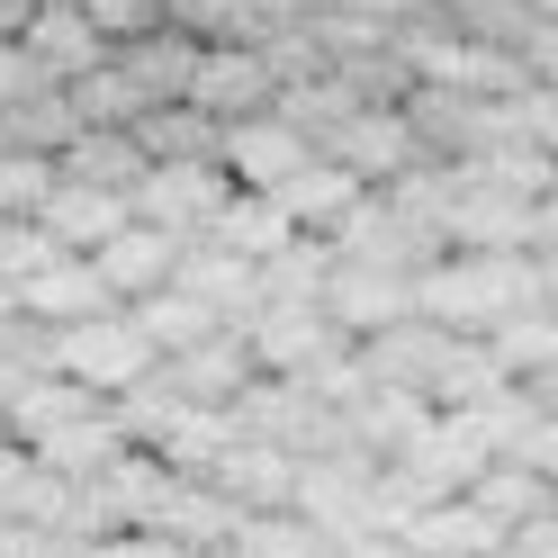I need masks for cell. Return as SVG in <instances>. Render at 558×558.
Segmentation results:
<instances>
[{"instance_id":"cell-7","label":"cell","mask_w":558,"mask_h":558,"mask_svg":"<svg viewBox=\"0 0 558 558\" xmlns=\"http://www.w3.org/2000/svg\"><path fill=\"white\" fill-rule=\"evenodd\" d=\"M397 469H405V477H424L433 496H469V486L496 469V450H486L477 414H433V424L414 433V450H405Z\"/></svg>"},{"instance_id":"cell-29","label":"cell","mask_w":558,"mask_h":558,"mask_svg":"<svg viewBox=\"0 0 558 558\" xmlns=\"http://www.w3.org/2000/svg\"><path fill=\"white\" fill-rule=\"evenodd\" d=\"M54 154H19V145H0V217H37V207L54 198Z\"/></svg>"},{"instance_id":"cell-36","label":"cell","mask_w":558,"mask_h":558,"mask_svg":"<svg viewBox=\"0 0 558 558\" xmlns=\"http://www.w3.org/2000/svg\"><path fill=\"white\" fill-rule=\"evenodd\" d=\"M19 325V289H10V279H0V333H10Z\"/></svg>"},{"instance_id":"cell-12","label":"cell","mask_w":558,"mask_h":558,"mask_svg":"<svg viewBox=\"0 0 558 558\" xmlns=\"http://www.w3.org/2000/svg\"><path fill=\"white\" fill-rule=\"evenodd\" d=\"M171 289H190L198 306H217L234 333L262 316V262L226 253V243H190V253H181V279H171Z\"/></svg>"},{"instance_id":"cell-31","label":"cell","mask_w":558,"mask_h":558,"mask_svg":"<svg viewBox=\"0 0 558 558\" xmlns=\"http://www.w3.org/2000/svg\"><path fill=\"white\" fill-rule=\"evenodd\" d=\"M513 460H522V469H541V477L558 486V405H541V424H532V441H522Z\"/></svg>"},{"instance_id":"cell-14","label":"cell","mask_w":558,"mask_h":558,"mask_svg":"<svg viewBox=\"0 0 558 558\" xmlns=\"http://www.w3.org/2000/svg\"><path fill=\"white\" fill-rule=\"evenodd\" d=\"M505 522L486 513V505H469V496H441V505H424L405 522V549L414 558H505Z\"/></svg>"},{"instance_id":"cell-17","label":"cell","mask_w":558,"mask_h":558,"mask_svg":"<svg viewBox=\"0 0 558 558\" xmlns=\"http://www.w3.org/2000/svg\"><path fill=\"white\" fill-rule=\"evenodd\" d=\"M181 253H190V243H171V234H154V226H126L109 253H99V279H109L118 306H145L154 289L181 279Z\"/></svg>"},{"instance_id":"cell-25","label":"cell","mask_w":558,"mask_h":558,"mask_svg":"<svg viewBox=\"0 0 558 558\" xmlns=\"http://www.w3.org/2000/svg\"><path fill=\"white\" fill-rule=\"evenodd\" d=\"M90 414H99V397L90 388H73V378H37V388H27L19 405H10V441H27V450H37L46 433H63V424H90Z\"/></svg>"},{"instance_id":"cell-8","label":"cell","mask_w":558,"mask_h":558,"mask_svg":"<svg viewBox=\"0 0 558 558\" xmlns=\"http://www.w3.org/2000/svg\"><path fill=\"white\" fill-rule=\"evenodd\" d=\"M316 162V145L289 126V118H243V126H226V171H234V190H262V198H279L298 181V171Z\"/></svg>"},{"instance_id":"cell-26","label":"cell","mask_w":558,"mask_h":558,"mask_svg":"<svg viewBox=\"0 0 558 558\" xmlns=\"http://www.w3.org/2000/svg\"><path fill=\"white\" fill-rule=\"evenodd\" d=\"M469 505H486V513L505 522V532H522V522H541V513L558 505V486H549L541 469H522V460H496V469L469 486Z\"/></svg>"},{"instance_id":"cell-24","label":"cell","mask_w":558,"mask_h":558,"mask_svg":"<svg viewBox=\"0 0 558 558\" xmlns=\"http://www.w3.org/2000/svg\"><path fill=\"white\" fill-rule=\"evenodd\" d=\"M325 289H333V243L325 234H298L262 270V306H325Z\"/></svg>"},{"instance_id":"cell-19","label":"cell","mask_w":558,"mask_h":558,"mask_svg":"<svg viewBox=\"0 0 558 558\" xmlns=\"http://www.w3.org/2000/svg\"><path fill=\"white\" fill-rule=\"evenodd\" d=\"M217 486H226V496H234L243 513H289V505H298V460H289V450H270V441H253V433H243V441L226 450Z\"/></svg>"},{"instance_id":"cell-28","label":"cell","mask_w":558,"mask_h":558,"mask_svg":"<svg viewBox=\"0 0 558 558\" xmlns=\"http://www.w3.org/2000/svg\"><path fill=\"white\" fill-rule=\"evenodd\" d=\"M234 549H243V558H342V549H333L306 513H253Z\"/></svg>"},{"instance_id":"cell-37","label":"cell","mask_w":558,"mask_h":558,"mask_svg":"<svg viewBox=\"0 0 558 558\" xmlns=\"http://www.w3.org/2000/svg\"><path fill=\"white\" fill-rule=\"evenodd\" d=\"M532 397H541V405H558V369H541V378H532Z\"/></svg>"},{"instance_id":"cell-10","label":"cell","mask_w":558,"mask_h":558,"mask_svg":"<svg viewBox=\"0 0 558 558\" xmlns=\"http://www.w3.org/2000/svg\"><path fill=\"white\" fill-rule=\"evenodd\" d=\"M441 243H450V253H532V243H541V207L532 198H505V190H460V198H450Z\"/></svg>"},{"instance_id":"cell-33","label":"cell","mask_w":558,"mask_h":558,"mask_svg":"<svg viewBox=\"0 0 558 558\" xmlns=\"http://www.w3.org/2000/svg\"><path fill=\"white\" fill-rule=\"evenodd\" d=\"M342 558H414L397 532H361V541H342Z\"/></svg>"},{"instance_id":"cell-5","label":"cell","mask_w":558,"mask_h":558,"mask_svg":"<svg viewBox=\"0 0 558 558\" xmlns=\"http://www.w3.org/2000/svg\"><path fill=\"white\" fill-rule=\"evenodd\" d=\"M325 316L352 333V342H378V333L414 325V279H405V270H369V262H333Z\"/></svg>"},{"instance_id":"cell-9","label":"cell","mask_w":558,"mask_h":558,"mask_svg":"<svg viewBox=\"0 0 558 558\" xmlns=\"http://www.w3.org/2000/svg\"><path fill=\"white\" fill-rule=\"evenodd\" d=\"M37 226L54 234V253L99 262V253H109V243L135 226V198H118V190H82V181H54V198L37 207Z\"/></svg>"},{"instance_id":"cell-1","label":"cell","mask_w":558,"mask_h":558,"mask_svg":"<svg viewBox=\"0 0 558 558\" xmlns=\"http://www.w3.org/2000/svg\"><path fill=\"white\" fill-rule=\"evenodd\" d=\"M549 306V279H541V253H441L424 279H414V316L460 333V342H486L496 325Z\"/></svg>"},{"instance_id":"cell-22","label":"cell","mask_w":558,"mask_h":558,"mask_svg":"<svg viewBox=\"0 0 558 558\" xmlns=\"http://www.w3.org/2000/svg\"><path fill=\"white\" fill-rule=\"evenodd\" d=\"M126 316L145 325V342H154L162 361H181V352H198V342H217V333H234V325L217 316V306H198L190 289H154L145 306H126Z\"/></svg>"},{"instance_id":"cell-11","label":"cell","mask_w":558,"mask_h":558,"mask_svg":"<svg viewBox=\"0 0 558 558\" xmlns=\"http://www.w3.org/2000/svg\"><path fill=\"white\" fill-rule=\"evenodd\" d=\"M162 378H171V388H181L190 405H217V414H234L243 397H253L262 361H253V342H243V333H217V342H198V352L162 361Z\"/></svg>"},{"instance_id":"cell-2","label":"cell","mask_w":558,"mask_h":558,"mask_svg":"<svg viewBox=\"0 0 558 558\" xmlns=\"http://www.w3.org/2000/svg\"><path fill=\"white\" fill-rule=\"evenodd\" d=\"M162 369V352L145 342V325L126 316H99V325H73V333H54V378H73V388H90L99 405H118V397H135L145 378Z\"/></svg>"},{"instance_id":"cell-32","label":"cell","mask_w":558,"mask_h":558,"mask_svg":"<svg viewBox=\"0 0 558 558\" xmlns=\"http://www.w3.org/2000/svg\"><path fill=\"white\" fill-rule=\"evenodd\" d=\"M505 558H558V505H549L541 522H522V532L505 541Z\"/></svg>"},{"instance_id":"cell-3","label":"cell","mask_w":558,"mask_h":558,"mask_svg":"<svg viewBox=\"0 0 558 558\" xmlns=\"http://www.w3.org/2000/svg\"><path fill=\"white\" fill-rule=\"evenodd\" d=\"M234 207V171L226 162H154L145 190H135V226H154L171 243H207V226H217Z\"/></svg>"},{"instance_id":"cell-27","label":"cell","mask_w":558,"mask_h":558,"mask_svg":"<svg viewBox=\"0 0 558 558\" xmlns=\"http://www.w3.org/2000/svg\"><path fill=\"white\" fill-rule=\"evenodd\" d=\"M486 342H496V361H505V378H513V388H532L541 369H558V306H532V316L496 325Z\"/></svg>"},{"instance_id":"cell-13","label":"cell","mask_w":558,"mask_h":558,"mask_svg":"<svg viewBox=\"0 0 558 558\" xmlns=\"http://www.w3.org/2000/svg\"><path fill=\"white\" fill-rule=\"evenodd\" d=\"M243 522H253V513H243L217 477H181L154 532H162V541H181L190 558H207V549H234V541H243Z\"/></svg>"},{"instance_id":"cell-16","label":"cell","mask_w":558,"mask_h":558,"mask_svg":"<svg viewBox=\"0 0 558 558\" xmlns=\"http://www.w3.org/2000/svg\"><path fill=\"white\" fill-rule=\"evenodd\" d=\"M19 46H27V63H37V73H46L54 90H73L82 73H99V63H109V37H99V27H90L82 10H37Z\"/></svg>"},{"instance_id":"cell-30","label":"cell","mask_w":558,"mask_h":558,"mask_svg":"<svg viewBox=\"0 0 558 558\" xmlns=\"http://www.w3.org/2000/svg\"><path fill=\"white\" fill-rule=\"evenodd\" d=\"M27 486H37V450H27V441H0V513H19Z\"/></svg>"},{"instance_id":"cell-34","label":"cell","mask_w":558,"mask_h":558,"mask_svg":"<svg viewBox=\"0 0 558 558\" xmlns=\"http://www.w3.org/2000/svg\"><path fill=\"white\" fill-rule=\"evenodd\" d=\"M532 253H541V262H558V190L541 198V243H532Z\"/></svg>"},{"instance_id":"cell-35","label":"cell","mask_w":558,"mask_h":558,"mask_svg":"<svg viewBox=\"0 0 558 558\" xmlns=\"http://www.w3.org/2000/svg\"><path fill=\"white\" fill-rule=\"evenodd\" d=\"M27 19H37V0H0V37H27Z\"/></svg>"},{"instance_id":"cell-6","label":"cell","mask_w":558,"mask_h":558,"mask_svg":"<svg viewBox=\"0 0 558 558\" xmlns=\"http://www.w3.org/2000/svg\"><path fill=\"white\" fill-rule=\"evenodd\" d=\"M19 316H27V325H46V333H73V325L118 316V298H109V279H99V262H82V253H54V262H46V270L19 289Z\"/></svg>"},{"instance_id":"cell-38","label":"cell","mask_w":558,"mask_h":558,"mask_svg":"<svg viewBox=\"0 0 558 558\" xmlns=\"http://www.w3.org/2000/svg\"><path fill=\"white\" fill-rule=\"evenodd\" d=\"M207 558H243V549H207Z\"/></svg>"},{"instance_id":"cell-15","label":"cell","mask_w":558,"mask_h":558,"mask_svg":"<svg viewBox=\"0 0 558 558\" xmlns=\"http://www.w3.org/2000/svg\"><path fill=\"white\" fill-rule=\"evenodd\" d=\"M450 342L460 333H441V325H397V333H378V342H361V369H369V388H405V397H433V378H441V361H450Z\"/></svg>"},{"instance_id":"cell-4","label":"cell","mask_w":558,"mask_h":558,"mask_svg":"<svg viewBox=\"0 0 558 558\" xmlns=\"http://www.w3.org/2000/svg\"><path fill=\"white\" fill-rule=\"evenodd\" d=\"M243 342H253L262 378H306V388H316L333 361H352V352H361V342L342 333L325 306H262V316L243 325Z\"/></svg>"},{"instance_id":"cell-21","label":"cell","mask_w":558,"mask_h":558,"mask_svg":"<svg viewBox=\"0 0 558 558\" xmlns=\"http://www.w3.org/2000/svg\"><path fill=\"white\" fill-rule=\"evenodd\" d=\"M207 243H226V253H243V262H262V270H270V262L298 243V226H289V207H279V198L234 190V207H226L217 226H207Z\"/></svg>"},{"instance_id":"cell-20","label":"cell","mask_w":558,"mask_h":558,"mask_svg":"<svg viewBox=\"0 0 558 558\" xmlns=\"http://www.w3.org/2000/svg\"><path fill=\"white\" fill-rule=\"evenodd\" d=\"M361 198H369V190H361V181H352V171H342L333 154H316V162H306L289 190H279V207H289V226H298V234H325V243L342 234V217H352Z\"/></svg>"},{"instance_id":"cell-18","label":"cell","mask_w":558,"mask_h":558,"mask_svg":"<svg viewBox=\"0 0 558 558\" xmlns=\"http://www.w3.org/2000/svg\"><path fill=\"white\" fill-rule=\"evenodd\" d=\"M54 171H63V181H82V190H118V198H135L154 162H145V145H135V135H118V126H82L73 145L54 154Z\"/></svg>"},{"instance_id":"cell-23","label":"cell","mask_w":558,"mask_h":558,"mask_svg":"<svg viewBox=\"0 0 558 558\" xmlns=\"http://www.w3.org/2000/svg\"><path fill=\"white\" fill-rule=\"evenodd\" d=\"M135 145H145V162H226V126L207 109H190V99H171V109H154L135 126Z\"/></svg>"}]
</instances>
